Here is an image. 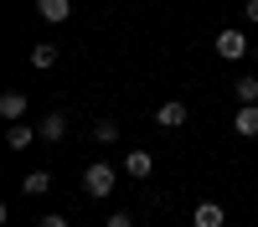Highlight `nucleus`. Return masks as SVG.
I'll use <instances>...</instances> for the list:
<instances>
[{
	"instance_id": "f257e3e1",
	"label": "nucleus",
	"mask_w": 258,
	"mask_h": 227,
	"mask_svg": "<svg viewBox=\"0 0 258 227\" xmlns=\"http://www.w3.org/2000/svg\"><path fill=\"white\" fill-rule=\"evenodd\" d=\"M83 191H88V196H98V201H103V196L114 191V165H109V160H93L88 171H83Z\"/></svg>"
},
{
	"instance_id": "f03ea898",
	"label": "nucleus",
	"mask_w": 258,
	"mask_h": 227,
	"mask_svg": "<svg viewBox=\"0 0 258 227\" xmlns=\"http://www.w3.org/2000/svg\"><path fill=\"white\" fill-rule=\"evenodd\" d=\"M217 57H227V62H238V57H248V36H243L238 26H227V31H217Z\"/></svg>"
},
{
	"instance_id": "7ed1b4c3",
	"label": "nucleus",
	"mask_w": 258,
	"mask_h": 227,
	"mask_svg": "<svg viewBox=\"0 0 258 227\" xmlns=\"http://www.w3.org/2000/svg\"><path fill=\"white\" fill-rule=\"evenodd\" d=\"M36 134H41V144H62V139H68V114H62V109H52L47 119L36 124Z\"/></svg>"
},
{
	"instance_id": "20e7f679",
	"label": "nucleus",
	"mask_w": 258,
	"mask_h": 227,
	"mask_svg": "<svg viewBox=\"0 0 258 227\" xmlns=\"http://www.w3.org/2000/svg\"><path fill=\"white\" fill-rule=\"evenodd\" d=\"M36 16L47 26H62V21H73V0H36Z\"/></svg>"
},
{
	"instance_id": "39448f33",
	"label": "nucleus",
	"mask_w": 258,
	"mask_h": 227,
	"mask_svg": "<svg viewBox=\"0 0 258 227\" xmlns=\"http://www.w3.org/2000/svg\"><path fill=\"white\" fill-rule=\"evenodd\" d=\"M155 124H160V129H181V124H186V103L181 98H165L155 109Z\"/></svg>"
},
{
	"instance_id": "423d86ee",
	"label": "nucleus",
	"mask_w": 258,
	"mask_h": 227,
	"mask_svg": "<svg viewBox=\"0 0 258 227\" xmlns=\"http://www.w3.org/2000/svg\"><path fill=\"white\" fill-rule=\"evenodd\" d=\"M0 114H6L11 124H26V93H21V88L0 93Z\"/></svg>"
},
{
	"instance_id": "0eeeda50",
	"label": "nucleus",
	"mask_w": 258,
	"mask_h": 227,
	"mask_svg": "<svg viewBox=\"0 0 258 227\" xmlns=\"http://www.w3.org/2000/svg\"><path fill=\"white\" fill-rule=\"evenodd\" d=\"M124 171L135 176V181H150V176H155V155H150V150H129V160H124Z\"/></svg>"
},
{
	"instance_id": "6e6552de",
	"label": "nucleus",
	"mask_w": 258,
	"mask_h": 227,
	"mask_svg": "<svg viewBox=\"0 0 258 227\" xmlns=\"http://www.w3.org/2000/svg\"><path fill=\"white\" fill-rule=\"evenodd\" d=\"M232 129H238L243 139H258V103H243V109L232 114Z\"/></svg>"
},
{
	"instance_id": "1a4fd4ad",
	"label": "nucleus",
	"mask_w": 258,
	"mask_h": 227,
	"mask_svg": "<svg viewBox=\"0 0 258 227\" xmlns=\"http://www.w3.org/2000/svg\"><path fill=\"white\" fill-rule=\"evenodd\" d=\"M47 191H52L47 171H26V176H21V196H47Z\"/></svg>"
},
{
	"instance_id": "9d476101",
	"label": "nucleus",
	"mask_w": 258,
	"mask_h": 227,
	"mask_svg": "<svg viewBox=\"0 0 258 227\" xmlns=\"http://www.w3.org/2000/svg\"><path fill=\"white\" fill-rule=\"evenodd\" d=\"M57 47H52V41H36V47H31V67H41V72H47V67H57Z\"/></svg>"
},
{
	"instance_id": "9b49d317",
	"label": "nucleus",
	"mask_w": 258,
	"mask_h": 227,
	"mask_svg": "<svg viewBox=\"0 0 258 227\" xmlns=\"http://www.w3.org/2000/svg\"><path fill=\"white\" fill-rule=\"evenodd\" d=\"M31 139H41V134L31 129V124H11V129H6V144H11V150H26Z\"/></svg>"
},
{
	"instance_id": "f8f14e48",
	"label": "nucleus",
	"mask_w": 258,
	"mask_h": 227,
	"mask_svg": "<svg viewBox=\"0 0 258 227\" xmlns=\"http://www.w3.org/2000/svg\"><path fill=\"white\" fill-rule=\"evenodd\" d=\"M191 222H197V227H222L227 217H222V206H217V201H202V206H197V217H191Z\"/></svg>"
},
{
	"instance_id": "ddd939ff",
	"label": "nucleus",
	"mask_w": 258,
	"mask_h": 227,
	"mask_svg": "<svg viewBox=\"0 0 258 227\" xmlns=\"http://www.w3.org/2000/svg\"><path fill=\"white\" fill-rule=\"evenodd\" d=\"M114 139H119V124L114 119H98L93 124V144H114Z\"/></svg>"
},
{
	"instance_id": "4468645a",
	"label": "nucleus",
	"mask_w": 258,
	"mask_h": 227,
	"mask_svg": "<svg viewBox=\"0 0 258 227\" xmlns=\"http://www.w3.org/2000/svg\"><path fill=\"white\" fill-rule=\"evenodd\" d=\"M243 103H258V78L248 72V78H238V109Z\"/></svg>"
},
{
	"instance_id": "2eb2a0df",
	"label": "nucleus",
	"mask_w": 258,
	"mask_h": 227,
	"mask_svg": "<svg viewBox=\"0 0 258 227\" xmlns=\"http://www.w3.org/2000/svg\"><path fill=\"white\" fill-rule=\"evenodd\" d=\"M103 227H135V217H129V212H114V217H103Z\"/></svg>"
},
{
	"instance_id": "dca6fc26",
	"label": "nucleus",
	"mask_w": 258,
	"mask_h": 227,
	"mask_svg": "<svg viewBox=\"0 0 258 227\" xmlns=\"http://www.w3.org/2000/svg\"><path fill=\"white\" fill-rule=\"evenodd\" d=\"M36 227H73V222H68V217H57V212H52V217H41Z\"/></svg>"
},
{
	"instance_id": "f3484780",
	"label": "nucleus",
	"mask_w": 258,
	"mask_h": 227,
	"mask_svg": "<svg viewBox=\"0 0 258 227\" xmlns=\"http://www.w3.org/2000/svg\"><path fill=\"white\" fill-rule=\"evenodd\" d=\"M248 21H253V26H258V0H248Z\"/></svg>"
}]
</instances>
